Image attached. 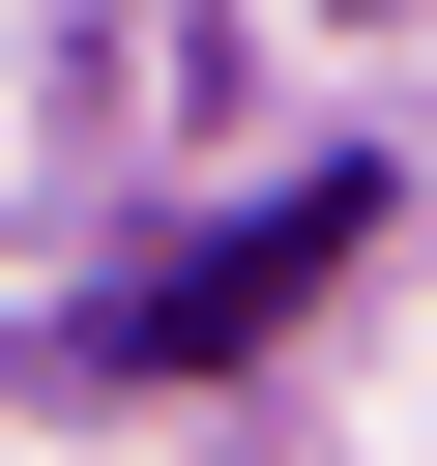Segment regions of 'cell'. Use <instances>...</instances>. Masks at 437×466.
I'll return each mask as SVG.
<instances>
[{
    "instance_id": "1",
    "label": "cell",
    "mask_w": 437,
    "mask_h": 466,
    "mask_svg": "<svg viewBox=\"0 0 437 466\" xmlns=\"http://www.w3.org/2000/svg\"><path fill=\"white\" fill-rule=\"evenodd\" d=\"M350 233H379V175H291V204L175 233L146 291H87L58 350H87V379H233V350H291V320H320V262H350Z\"/></svg>"
}]
</instances>
